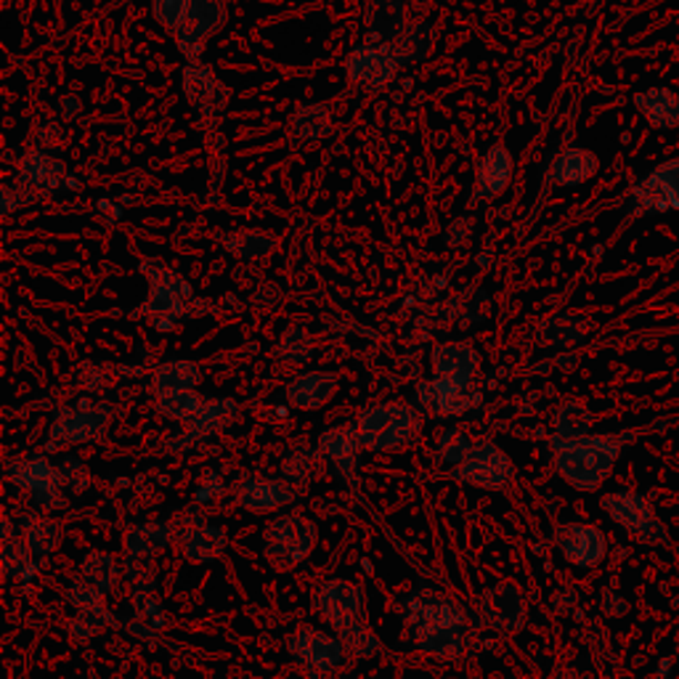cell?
<instances>
[{
	"label": "cell",
	"mask_w": 679,
	"mask_h": 679,
	"mask_svg": "<svg viewBox=\"0 0 679 679\" xmlns=\"http://www.w3.org/2000/svg\"><path fill=\"white\" fill-rule=\"evenodd\" d=\"M629 441V433L584 435V439L563 441L553 439L555 467L574 488L595 491L603 486L614 470L621 446Z\"/></svg>",
	"instance_id": "obj_1"
},
{
	"label": "cell",
	"mask_w": 679,
	"mask_h": 679,
	"mask_svg": "<svg viewBox=\"0 0 679 679\" xmlns=\"http://www.w3.org/2000/svg\"><path fill=\"white\" fill-rule=\"evenodd\" d=\"M401 618L412 629L414 642L439 631L467 627V614L460 603L435 589H420L401 603Z\"/></svg>",
	"instance_id": "obj_2"
},
{
	"label": "cell",
	"mask_w": 679,
	"mask_h": 679,
	"mask_svg": "<svg viewBox=\"0 0 679 679\" xmlns=\"http://www.w3.org/2000/svg\"><path fill=\"white\" fill-rule=\"evenodd\" d=\"M319 531L302 515L277 517L264 534V553L271 568L290 570L313 553Z\"/></svg>",
	"instance_id": "obj_3"
},
{
	"label": "cell",
	"mask_w": 679,
	"mask_h": 679,
	"mask_svg": "<svg viewBox=\"0 0 679 679\" xmlns=\"http://www.w3.org/2000/svg\"><path fill=\"white\" fill-rule=\"evenodd\" d=\"M600 507L610 515L616 526L642 544H669V531L658 521L654 502L637 491H614L603 496Z\"/></svg>",
	"instance_id": "obj_4"
},
{
	"label": "cell",
	"mask_w": 679,
	"mask_h": 679,
	"mask_svg": "<svg viewBox=\"0 0 679 679\" xmlns=\"http://www.w3.org/2000/svg\"><path fill=\"white\" fill-rule=\"evenodd\" d=\"M515 467L510 462V456L502 452L496 443L481 441L473 443L470 454L465 456V462L454 467L452 479L460 483H467V486H479V488H491L500 491L513 481Z\"/></svg>",
	"instance_id": "obj_5"
},
{
	"label": "cell",
	"mask_w": 679,
	"mask_h": 679,
	"mask_svg": "<svg viewBox=\"0 0 679 679\" xmlns=\"http://www.w3.org/2000/svg\"><path fill=\"white\" fill-rule=\"evenodd\" d=\"M631 207L637 215H667L679 210V157L656 165L631 189Z\"/></svg>",
	"instance_id": "obj_6"
},
{
	"label": "cell",
	"mask_w": 679,
	"mask_h": 679,
	"mask_svg": "<svg viewBox=\"0 0 679 679\" xmlns=\"http://www.w3.org/2000/svg\"><path fill=\"white\" fill-rule=\"evenodd\" d=\"M364 591L348 579H329L313 595V610L338 631L364 621Z\"/></svg>",
	"instance_id": "obj_7"
},
{
	"label": "cell",
	"mask_w": 679,
	"mask_h": 679,
	"mask_svg": "<svg viewBox=\"0 0 679 679\" xmlns=\"http://www.w3.org/2000/svg\"><path fill=\"white\" fill-rule=\"evenodd\" d=\"M110 428V412L101 407H66L51 425L49 449H66L75 443H93L104 439Z\"/></svg>",
	"instance_id": "obj_8"
},
{
	"label": "cell",
	"mask_w": 679,
	"mask_h": 679,
	"mask_svg": "<svg viewBox=\"0 0 679 679\" xmlns=\"http://www.w3.org/2000/svg\"><path fill=\"white\" fill-rule=\"evenodd\" d=\"M150 300L144 302V311L152 316V325L160 332L176 327L178 313L184 311L186 300L192 298V287L178 277L176 271H167V268H152L150 271Z\"/></svg>",
	"instance_id": "obj_9"
},
{
	"label": "cell",
	"mask_w": 679,
	"mask_h": 679,
	"mask_svg": "<svg viewBox=\"0 0 679 679\" xmlns=\"http://www.w3.org/2000/svg\"><path fill=\"white\" fill-rule=\"evenodd\" d=\"M555 544L560 555L566 557L570 566L576 568H595L605 560L608 553V542L597 526L587 523H566V526L555 528Z\"/></svg>",
	"instance_id": "obj_10"
},
{
	"label": "cell",
	"mask_w": 679,
	"mask_h": 679,
	"mask_svg": "<svg viewBox=\"0 0 679 679\" xmlns=\"http://www.w3.org/2000/svg\"><path fill=\"white\" fill-rule=\"evenodd\" d=\"M106 591H101L99 587H93L91 582L80 579L72 582V587L66 589V600L72 603V608L78 610V618L72 621V637L80 642L91 640L96 631L112 624V614L106 610Z\"/></svg>",
	"instance_id": "obj_11"
},
{
	"label": "cell",
	"mask_w": 679,
	"mask_h": 679,
	"mask_svg": "<svg viewBox=\"0 0 679 679\" xmlns=\"http://www.w3.org/2000/svg\"><path fill=\"white\" fill-rule=\"evenodd\" d=\"M287 648H290V654L300 663L319 671L338 669L342 658H346V645H342L340 637H329L313 627H302L295 631L290 640H287Z\"/></svg>",
	"instance_id": "obj_12"
},
{
	"label": "cell",
	"mask_w": 679,
	"mask_h": 679,
	"mask_svg": "<svg viewBox=\"0 0 679 679\" xmlns=\"http://www.w3.org/2000/svg\"><path fill=\"white\" fill-rule=\"evenodd\" d=\"M364 449L359 433V422H348V425H335L319 435V452L332 462L340 479L356 481L359 473V454Z\"/></svg>",
	"instance_id": "obj_13"
},
{
	"label": "cell",
	"mask_w": 679,
	"mask_h": 679,
	"mask_svg": "<svg viewBox=\"0 0 679 679\" xmlns=\"http://www.w3.org/2000/svg\"><path fill=\"white\" fill-rule=\"evenodd\" d=\"M416 395H420V403L433 412L435 416H456L465 414L470 407L479 403V395L473 393V385H454V382H446L441 378H433L428 382H422L416 388Z\"/></svg>",
	"instance_id": "obj_14"
},
{
	"label": "cell",
	"mask_w": 679,
	"mask_h": 679,
	"mask_svg": "<svg viewBox=\"0 0 679 679\" xmlns=\"http://www.w3.org/2000/svg\"><path fill=\"white\" fill-rule=\"evenodd\" d=\"M481 610L488 627L500 631L521 629L523 618H526V603H523L521 589L513 587V584H500V587L488 589L483 595Z\"/></svg>",
	"instance_id": "obj_15"
},
{
	"label": "cell",
	"mask_w": 679,
	"mask_h": 679,
	"mask_svg": "<svg viewBox=\"0 0 679 679\" xmlns=\"http://www.w3.org/2000/svg\"><path fill=\"white\" fill-rule=\"evenodd\" d=\"M479 353L467 342H441L433 351L435 378L454 382V385H473L475 374H479Z\"/></svg>",
	"instance_id": "obj_16"
},
{
	"label": "cell",
	"mask_w": 679,
	"mask_h": 679,
	"mask_svg": "<svg viewBox=\"0 0 679 679\" xmlns=\"http://www.w3.org/2000/svg\"><path fill=\"white\" fill-rule=\"evenodd\" d=\"M292 496V488L285 481L264 479V475H250L239 483L237 491V502L250 513H271V510L290 504Z\"/></svg>",
	"instance_id": "obj_17"
},
{
	"label": "cell",
	"mask_w": 679,
	"mask_h": 679,
	"mask_svg": "<svg viewBox=\"0 0 679 679\" xmlns=\"http://www.w3.org/2000/svg\"><path fill=\"white\" fill-rule=\"evenodd\" d=\"M637 112L642 114L645 123L654 125L656 131H675L679 127V93L667 85H656L635 96Z\"/></svg>",
	"instance_id": "obj_18"
},
{
	"label": "cell",
	"mask_w": 679,
	"mask_h": 679,
	"mask_svg": "<svg viewBox=\"0 0 679 679\" xmlns=\"http://www.w3.org/2000/svg\"><path fill=\"white\" fill-rule=\"evenodd\" d=\"M340 385L335 372H306L287 385V399L298 409H319L332 399Z\"/></svg>",
	"instance_id": "obj_19"
},
{
	"label": "cell",
	"mask_w": 679,
	"mask_h": 679,
	"mask_svg": "<svg viewBox=\"0 0 679 679\" xmlns=\"http://www.w3.org/2000/svg\"><path fill=\"white\" fill-rule=\"evenodd\" d=\"M239 407L232 399H215V401H205V407L199 409V414L194 416L192 422H186L189 425V433H186V446H194V443L213 439V435H218L220 430L232 425L234 420H237Z\"/></svg>",
	"instance_id": "obj_20"
},
{
	"label": "cell",
	"mask_w": 679,
	"mask_h": 679,
	"mask_svg": "<svg viewBox=\"0 0 679 679\" xmlns=\"http://www.w3.org/2000/svg\"><path fill=\"white\" fill-rule=\"evenodd\" d=\"M9 479L11 483H17L19 488L30 491V494H38V491L43 488L62 486L56 465H51L45 456H24V460L11 462Z\"/></svg>",
	"instance_id": "obj_21"
},
{
	"label": "cell",
	"mask_w": 679,
	"mask_h": 679,
	"mask_svg": "<svg viewBox=\"0 0 679 679\" xmlns=\"http://www.w3.org/2000/svg\"><path fill=\"white\" fill-rule=\"evenodd\" d=\"M171 539H173L171 523L165 521L138 523V526H131L125 531L123 547L127 557H152L157 555L160 549H165Z\"/></svg>",
	"instance_id": "obj_22"
},
{
	"label": "cell",
	"mask_w": 679,
	"mask_h": 679,
	"mask_svg": "<svg viewBox=\"0 0 679 679\" xmlns=\"http://www.w3.org/2000/svg\"><path fill=\"white\" fill-rule=\"evenodd\" d=\"M597 167H600V163H597L595 154L589 150H582V146H574V150L557 154L549 176H553L557 186H579L595 176Z\"/></svg>",
	"instance_id": "obj_23"
},
{
	"label": "cell",
	"mask_w": 679,
	"mask_h": 679,
	"mask_svg": "<svg viewBox=\"0 0 679 679\" xmlns=\"http://www.w3.org/2000/svg\"><path fill=\"white\" fill-rule=\"evenodd\" d=\"M416 425H420V420H416L414 409L409 407V403L395 401L393 416H390L385 430H382L380 439L372 443L369 452H393V449L407 446V443L412 441V435L416 433Z\"/></svg>",
	"instance_id": "obj_24"
},
{
	"label": "cell",
	"mask_w": 679,
	"mask_h": 679,
	"mask_svg": "<svg viewBox=\"0 0 679 679\" xmlns=\"http://www.w3.org/2000/svg\"><path fill=\"white\" fill-rule=\"evenodd\" d=\"M587 321L576 313H557L539 327V342L549 348H574L587 338Z\"/></svg>",
	"instance_id": "obj_25"
},
{
	"label": "cell",
	"mask_w": 679,
	"mask_h": 679,
	"mask_svg": "<svg viewBox=\"0 0 679 679\" xmlns=\"http://www.w3.org/2000/svg\"><path fill=\"white\" fill-rule=\"evenodd\" d=\"M226 531L213 523L192 528L184 536V557L192 563H210L226 549Z\"/></svg>",
	"instance_id": "obj_26"
},
{
	"label": "cell",
	"mask_w": 679,
	"mask_h": 679,
	"mask_svg": "<svg viewBox=\"0 0 679 679\" xmlns=\"http://www.w3.org/2000/svg\"><path fill=\"white\" fill-rule=\"evenodd\" d=\"M224 19V9H220V0H192L189 11H186V27L181 32L184 45H199V40L213 32Z\"/></svg>",
	"instance_id": "obj_27"
},
{
	"label": "cell",
	"mask_w": 679,
	"mask_h": 679,
	"mask_svg": "<svg viewBox=\"0 0 679 679\" xmlns=\"http://www.w3.org/2000/svg\"><path fill=\"white\" fill-rule=\"evenodd\" d=\"M202 380V372L197 364L192 361H165L163 367H157L152 378V390L160 395L176 393V390H192L197 388Z\"/></svg>",
	"instance_id": "obj_28"
},
{
	"label": "cell",
	"mask_w": 679,
	"mask_h": 679,
	"mask_svg": "<svg viewBox=\"0 0 679 679\" xmlns=\"http://www.w3.org/2000/svg\"><path fill=\"white\" fill-rule=\"evenodd\" d=\"M19 534H22V539L27 547H30L32 555L45 557L59 547L64 531H62V523L49 521V517L32 515V517H24Z\"/></svg>",
	"instance_id": "obj_29"
},
{
	"label": "cell",
	"mask_w": 679,
	"mask_h": 679,
	"mask_svg": "<svg viewBox=\"0 0 679 679\" xmlns=\"http://www.w3.org/2000/svg\"><path fill=\"white\" fill-rule=\"evenodd\" d=\"M32 555L30 547H27L22 534L13 536L11 523H3V555H0V566H3L6 579H27L32 574Z\"/></svg>",
	"instance_id": "obj_30"
},
{
	"label": "cell",
	"mask_w": 679,
	"mask_h": 679,
	"mask_svg": "<svg viewBox=\"0 0 679 679\" xmlns=\"http://www.w3.org/2000/svg\"><path fill=\"white\" fill-rule=\"evenodd\" d=\"M510 173H513V160L510 154L496 146L488 152V157L483 160L481 173H479V197H496L504 186H507Z\"/></svg>",
	"instance_id": "obj_31"
},
{
	"label": "cell",
	"mask_w": 679,
	"mask_h": 679,
	"mask_svg": "<svg viewBox=\"0 0 679 679\" xmlns=\"http://www.w3.org/2000/svg\"><path fill=\"white\" fill-rule=\"evenodd\" d=\"M467 645H470V631L467 627L462 629H449V631H439V635L425 637V640L416 642V648L422 650V654L439 658V661H456V658H462L467 654Z\"/></svg>",
	"instance_id": "obj_32"
},
{
	"label": "cell",
	"mask_w": 679,
	"mask_h": 679,
	"mask_svg": "<svg viewBox=\"0 0 679 679\" xmlns=\"http://www.w3.org/2000/svg\"><path fill=\"white\" fill-rule=\"evenodd\" d=\"M553 425H555V439L563 441L584 439V435H589L591 430V412L579 401H568L555 412Z\"/></svg>",
	"instance_id": "obj_33"
},
{
	"label": "cell",
	"mask_w": 679,
	"mask_h": 679,
	"mask_svg": "<svg viewBox=\"0 0 679 679\" xmlns=\"http://www.w3.org/2000/svg\"><path fill=\"white\" fill-rule=\"evenodd\" d=\"M202 407H205V401L199 399V393H194V388L176 390V393L160 395L157 399V412L176 422H192Z\"/></svg>",
	"instance_id": "obj_34"
},
{
	"label": "cell",
	"mask_w": 679,
	"mask_h": 679,
	"mask_svg": "<svg viewBox=\"0 0 679 679\" xmlns=\"http://www.w3.org/2000/svg\"><path fill=\"white\" fill-rule=\"evenodd\" d=\"M351 75L356 80H367V83L380 85V83H385L390 75H393V62L382 56L380 51L364 49L351 59Z\"/></svg>",
	"instance_id": "obj_35"
},
{
	"label": "cell",
	"mask_w": 679,
	"mask_h": 679,
	"mask_svg": "<svg viewBox=\"0 0 679 679\" xmlns=\"http://www.w3.org/2000/svg\"><path fill=\"white\" fill-rule=\"evenodd\" d=\"M83 579L91 582L101 591H110L120 579V568L112 555L91 553L83 557Z\"/></svg>",
	"instance_id": "obj_36"
},
{
	"label": "cell",
	"mask_w": 679,
	"mask_h": 679,
	"mask_svg": "<svg viewBox=\"0 0 679 679\" xmlns=\"http://www.w3.org/2000/svg\"><path fill=\"white\" fill-rule=\"evenodd\" d=\"M277 359L287 361V364H306L308 359L313 356V338L306 332V329L292 327L281 335V340L277 342Z\"/></svg>",
	"instance_id": "obj_37"
},
{
	"label": "cell",
	"mask_w": 679,
	"mask_h": 679,
	"mask_svg": "<svg viewBox=\"0 0 679 679\" xmlns=\"http://www.w3.org/2000/svg\"><path fill=\"white\" fill-rule=\"evenodd\" d=\"M393 412H395V401L369 407L367 412L359 416V433H361V443H364V449H372V443L380 439V433L385 430Z\"/></svg>",
	"instance_id": "obj_38"
},
{
	"label": "cell",
	"mask_w": 679,
	"mask_h": 679,
	"mask_svg": "<svg viewBox=\"0 0 679 679\" xmlns=\"http://www.w3.org/2000/svg\"><path fill=\"white\" fill-rule=\"evenodd\" d=\"M319 449L311 452V449H298V452L287 454V460L281 462V475L292 483H306L311 481V475L319 467Z\"/></svg>",
	"instance_id": "obj_39"
},
{
	"label": "cell",
	"mask_w": 679,
	"mask_h": 679,
	"mask_svg": "<svg viewBox=\"0 0 679 679\" xmlns=\"http://www.w3.org/2000/svg\"><path fill=\"white\" fill-rule=\"evenodd\" d=\"M338 635H340L342 645H346V650H351V654L359 656V658H369L380 650L378 637H374V631L367 627V621L353 624V627L342 629V631H338Z\"/></svg>",
	"instance_id": "obj_40"
},
{
	"label": "cell",
	"mask_w": 679,
	"mask_h": 679,
	"mask_svg": "<svg viewBox=\"0 0 679 679\" xmlns=\"http://www.w3.org/2000/svg\"><path fill=\"white\" fill-rule=\"evenodd\" d=\"M470 449H473V443H470V439L462 433V430H446L439 441V456L443 462H449V465H460V462H465Z\"/></svg>",
	"instance_id": "obj_41"
},
{
	"label": "cell",
	"mask_w": 679,
	"mask_h": 679,
	"mask_svg": "<svg viewBox=\"0 0 679 679\" xmlns=\"http://www.w3.org/2000/svg\"><path fill=\"white\" fill-rule=\"evenodd\" d=\"M271 245L274 241L268 239V237H264V234H253V232H247V234H241V237H237L232 241V250L239 255V258H247V260H253V258H264V255H268V250H271Z\"/></svg>",
	"instance_id": "obj_42"
},
{
	"label": "cell",
	"mask_w": 679,
	"mask_h": 679,
	"mask_svg": "<svg viewBox=\"0 0 679 679\" xmlns=\"http://www.w3.org/2000/svg\"><path fill=\"white\" fill-rule=\"evenodd\" d=\"M59 479H62V486H70L80 491L83 486H89V470L75 456H64L62 462L56 465Z\"/></svg>",
	"instance_id": "obj_43"
},
{
	"label": "cell",
	"mask_w": 679,
	"mask_h": 679,
	"mask_svg": "<svg viewBox=\"0 0 679 679\" xmlns=\"http://www.w3.org/2000/svg\"><path fill=\"white\" fill-rule=\"evenodd\" d=\"M192 0H154V11L163 19V24H181V19L189 11Z\"/></svg>",
	"instance_id": "obj_44"
},
{
	"label": "cell",
	"mask_w": 679,
	"mask_h": 679,
	"mask_svg": "<svg viewBox=\"0 0 679 679\" xmlns=\"http://www.w3.org/2000/svg\"><path fill=\"white\" fill-rule=\"evenodd\" d=\"M32 502H35V507L43 510V513H56V510H62L66 504L62 486L38 491V494H32Z\"/></svg>",
	"instance_id": "obj_45"
},
{
	"label": "cell",
	"mask_w": 679,
	"mask_h": 679,
	"mask_svg": "<svg viewBox=\"0 0 679 679\" xmlns=\"http://www.w3.org/2000/svg\"><path fill=\"white\" fill-rule=\"evenodd\" d=\"M576 364V356H557V367L560 369H568Z\"/></svg>",
	"instance_id": "obj_46"
}]
</instances>
